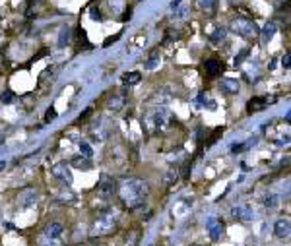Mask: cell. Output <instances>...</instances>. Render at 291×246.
<instances>
[{
    "label": "cell",
    "mask_w": 291,
    "mask_h": 246,
    "mask_svg": "<svg viewBox=\"0 0 291 246\" xmlns=\"http://www.w3.org/2000/svg\"><path fill=\"white\" fill-rule=\"evenodd\" d=\"M204 70H206V74H208V76L216 78V76H220V74H222V70H224V62H222V60H218V58H210V60H206V62H204Z\"/></svg>",
    "instance_id": "ba28073f"
},
{
    "label": "cell",
    "mask_w": 291,
    "mask_h": 246,
    "mask_svg": "<svg viewBox=\"0 0 291 246\" xmlns=\"http://www.w3.org/2000/svg\"><path fill=\"white\" fill-rule=\"evenodd\" d=\"M116 227V217L113 213H99L91 225V237H107Z\"/></svg>",
    "instance_id": "3957f363"
},
{
    "label": "cell",
    "mask_w": 291,
    "mask_h": 246,
    "mask_svg": "<svg viewBox=\"0 0 291 246\" xmlns=\"http://www.w3.org/2000/svg\"><path fill=\"white\" fill-rule=\"evenodd\" d=\"M206 229H208L212 241H220L225 233V225L222 223L220 219H216V217H210V219L206 221Z\"/></svg>",
    "instance_id": "5b68a950"
},
{
    "label": "cell",
    "mask_w": 291,
    "mask_h": 246,
    "mask_svg": "<svg viewBox=\"0 0 291 246\" xmlns=\"http://www.w3.org/2000/svg\"><path fill=\"white\" fill-rule=\"evenodd\" d=\"M266 107V99L264 97H252L248 103H246V111L248 112H258Z\"/></svg>",
    "instance_id": "30bf717a"
},
{
    "label": "cell",
    "mask_w": 291,
    "mask_h": 246,
    "mask_svg": "<svg viewBox=\"0 0 291 246\" xmlns=\"http://www.w3.org/2000/svg\"><path fill=\"white\" fill-rule=\"evenodd\" d=\"M80 149H82V153H84L86 157L93 155V153H91V148L88 146V144H86V142H82V144H80Z\"/></svg>",
    "instance_id": "d4e9b609"
},
{
    "label": "cell",
    "mask_w": 291,
    "mask_h": 246,
    "mask_svg": "<svg viewBox=\"0 0 291 246\" xmlns=\"http://www.w3.org/2000/svg\"><path fill=\"white\" fill-rule=\"evenodd\" d=\"M91 16H93V20H101V14H99V10H95V8H91Z\"/></svg>",
    "instance_id": "f546056e"
},
{
    "label": "cell",
    "mask_w": 291,
    "mask_h": 246,
    "mask_svg": "<svg viewBox=\"0 0 291 246\" xmlns=\"http://www.w3.org/2000/svg\"><path fill=\"white\" fill-rule=\"evenodd\" d=\"M274 33H276V23H266V27L262 29V43H270Z\"/></svg>",
    "instance_id": "9a60e30c"
},
{
    "label": "cell",
    "mask_w": 291,
    "mask_h": 246,
    "mask_svg": "<svg viewBox=\"0 0 291 246\" xmlns=\"http://www.w3.org/2000/svg\"><path fill=\"white\" fill-rule=\"evenodd\" d=\"M68 39H70V29H68V27H64V29L60 31V39H58V45H64Z\"/></svg>",
    "instance_id": "7402d4cb"
},
{
    "label": "cell",
    "mask_w": 291,
    "mask_h": 246,
    "mask_svg": "<svg viewBox=\"0 0 291 246\" xmlns=\"http://www.w3.org/2000/svg\"><path fill=\"white\" fill-rule=\"evenodd\" d=\"M55 118H57V111H55V107H51V109H47L45 122H51V120H55Z\"/></svg>",
    "instance_id": "cb8c5ba5"
},
{
    "label": "cell",
    "mask_w": 291,
    "mask_h": 246,
    "mask_svg": "<svg viewBox=\"0 0 291 246\" xmlns=\"http://www.w3.org/2000/svg\"><path fill=\"white\" fill-rule=\"evenodd\" d=\"M224 37H225L224 29H216V35H210V39H212L214 43H220V41H224Z\"/></svg>",
    "instance_id": "44dd1931"
},
{
    "label": "cell",
    "mask_w": 291,
    "mask_h": 246,
    "mask_svg": "<svg viewBox=\"0 0 291 246\" xmlns=\"http://www.w3.org/2000/svg\"><path fill=\"white\" fill-rule=\"evenodd\" d=\"M179 6H180V0H173V2H171V8H173V10L179 8Z\"/></svg>",
    "instance_id": "1f68e13d"
},
{
    "label": "cell",
    "mask_w": 291,
    "mask_h": 246,
    "mask_svg": "<svg viewBox=\"0 0 291 246\" xmlns=\"http://www.w3.org/2000/svg\"><path fill=\"white\" fill-rule=\"evenodd\" d=\"M51 173H53V177H55V179L60 180L62 184H70V182H72V173H70V169L66 167V163L55 165Z\"/></svg>",
    "instance_id": "8992f818"
},
{
    "label": "cell",
    "mask_w": 291,
    "mask_h": 246,
    "mask_svg": "<svg viewBox=\"0 0 291 246\" xmlns=\"http://www.w3.org/2000/svg\"><path fill=\"white\" fill-rule=\"evenodd\" d=\"M115 182H113L111 179H103V182H101V190L103 192H107V194H111V192H115Z\"/></svg>",
    "instance_id": "ffe728a7"
},
{
    "label": "cell",
    "mask_w": 291,
    "mask_h": 246,
    "mask_svg": "<svg viewBox=\"0 0 291 246\" xmlns=\"http://www.w3.org/2000/svg\"><path fill=\"white\" fill-rule=\"evenodd\" d=\"M233 215L239 217L241 221H250V219H252V211L246 209V207H235V209H233Z\"/></svg>",
    "instance_id": "5bb4252c"
},
{
    "label": "cell",
    "mask_w": 291,
    "mask_h": 246,
    "mask_svg": "<svg viewBox=\"0 0 291 246\" xmlns=\"http://www.w3.org/2000/svg\"><path fill=\"white\" fill-rule=\"evenodd\" d=\"M0 99H2L4 103H10V101H12V93H10V91H6V93H2V97H0Z\"/></svg>",
    "instance_id": "83f0119b"
},
{
    "label": "cell",
    "mask_w": 291,
    "mask_h": 246,
    "mask_svg": "<svg viewBox=\"0 0 291 246\" xmlns=\"http://www.w3.org/2000/svg\"><path fill=\"white\" fill-rule=\"evenodd\" d=\"M62 233V225L60 223H49L43 231V237L47 239H58V235Z\"/></svg>",
    "instance_id": "8fae6325"
},
{
    "label": "cell",
    "mask_w": 291,
    "mask_h": 246,
    "mask_svg": "<svg viewBox=\"0 0 291 246\" xmlns=\"http://www.w3.org/2000/svg\"><path fill=\"white\" fill-rule=\"evenodd\" d=\"M116 39H118V35H115V37H109V39L105 41V45H111L113 41H116Z\"/></svg>",
    "instance_id": "4dcf8cb0"
},
{
    "label": "cell",
    "mask_w": 291,
    "mask_h": 246,
    "mask_svg": "<svg viewBox=\"0 0 291 246\" xmlns=\"http://www.w3.org/2000/svg\"><path fill=\"white\" fill-rule=\"evenodd\" d=\"M222 132H224V130H222V128H218V130H216V132L212 134V138H210V142H208V146H212V144H216V140H218V138L222 136Z\"/></svg>",
    "instance_id": "484cf974"
},
{
    "label": "cell",
    "mask_w": 291,
    "mask_h": 246,
    "mask_svg": "<svg viewBox=\"0 0 291 246\" xmlns=\"http://www.w3.org/2000/svg\"><path fill=\"white\" fill-rule=\"evenodd\" d=\"M35 201H37V194L33 190H27V192H23L22 196H20L18 203H22V207H31Z\"/></svg>",
    "instance_id": "7c38bea8"
},
{
    "label": "cell",
    "mask_w": 291,
    "mask_h": 246,
    "mask_svg": "<svg viewBox=\"0 0 291 246\" xmlns=\"http://www.w3.org/2000/svg\"><path fill=\"white\" fill-rule=\"evenodd\" d=\"M159 60H161L159 50H154V52H152V56L146 60V68H148V70H156L157 64H159Z\"/></svg>",
    "instance_id": "ac0fdd59"
},
{
    "label": "cell",
    "mask_w": 291,
    "mask_h": 246,
    "mask_svg": "<svg viewBox=\"0 0 291 246\" xmlns=\"http://www.w3.org/2000/svg\"><path fill=\"white\" fill-rule=\"evenodd\" d=\"M122 103H124V99L122 97H118V95H113L109 97V101H107V107L111 109V111H120V107H122Z\"/></svg>",
    "instance_id": "2e32d148"
},
{
    "label": "cell",
    "mask_w": 291,
    "mask_h": 246,
    "mask_svg": "<svg viewBox=\"0 0 291 246\" xmlns=\"http://www.w3.org/2000/svg\"><path fill=\"white\" fill-rule=\"evenodd\" d=\"M140 80H142V74H140V72H126V74L122 76L124 86H136Z\"/></svg>",
    "instance_id": "4fadbf2b"
},
{
    "label": "cell",
    "mask_w": 291,
    "mask_h": 246,
    "mask_svg": "<svg viewBox=\"0 0 291 246\" xmlns=\"http://www.w3.org/2000/svg\"><path fill=\"white\" fill-rule=\"evenodd\" d=\"M192 246H200V245H192Z\"/></svg>",
    "instance_id": "d6a6232c"
},
{
    "label": "cell",
    "mask_w": 291,
    "mask_h": 246,
    "mask_svg": "<svg viewBox=\"0 0 291 246\" xmlns=\"http://www.w3.org/2000/svg\"><path fill=\"white\" fill-rule=\"evenodd\" d=\"M290 60H291L290 54H286V56L282 58V64H284V68H290Z\"/></svg>",
    "instance_id": "f1b7e54d"
},
{
    "label": "cell",
    "mask_w": 291,
    "mask_h": 246,
    "mask_svg": "<svg viewBox=\"0 0 291 246\" xmlns=\"http://www.w3.org/2000/svg\"><path fill=\"white\" fill-rule=\"evenodd\" d=\"M276 201H278V196H270V198H266V207H274Z\"/></svg>",
    "instance_id": "4316f807"
},
{
    "label": "cell",
    "mask_w": 291,
    "mask_h": 246,
    "mask_svg": "<svg viewBox=\"0 0 291 246\" xmlns=\"http://www.w3.org/2000/svg\"><path fill=\"white\" fill-rule=\"evenodd\" d=\"M175 122L173 114L169 112L167 107H157L156 111L148 112V116L144 118V126L150 130V132H165L171 128V124Z\"/></svg>",
    "instance_id": "7a4b0ae2"
},
{
    "label": "cell",
    "mask_w": 291,
    "mask_h": 246,
    "mask_svg": "<svg viewBox=\"0 0 291 246\" xmlns=\"http://www.w3.org/2000/svg\"><path fill=\"white\" fill-rule=\"evenodd\" d=\"M229 27H231L233 33L241 35L243 39H254L260 33L258 27H256V23L252 22V20H246V18H235Z\"/></svg>",
    "instance_id": "277c9868"
},
{
    "label": "cell",
    "mask_w": 291,
    "mask_h": 246,
    "mask_svg": "<svg viewBox=\"0 0 291 246\" xmlns=\"http://www.w3.org/2000/svg\"><path fill=\"white\" fill-rule=\"evenodd\" d=\"M39 246H60V245L57 243V239H47V237H43V241L39 243Z\"/></svg>",
    "instance_id": "603a6c76"
},
{
    "label": "cell",
    "mask_w": 291,
    "mask_h": 246,
    "mask_svg": "<svg viewBox=\"0 0 291 246\" xmlns=\"http://www.w3.org/2000/svg\"><path fill=\"white\" fill-rule=\"evenodd\" d=\"M196 2H198V8L202 12H214L216 4H218V0H196Z\"/></svg>",
    "instance_id": "e0dca14e"
},
{
    "label": "cell",
    "mask_w": 291,
    "mask_h": 246,
    "mask_svg": "<svg viewBox=\"0 0 291 246\" xmlns=\"http://www.w3.org/2000/svg\"><path fill=\"white\" fill-rule=\"evenodd\" d=\"M148 192H150V188L142 179H124L118 186V196L128 209L140 207L144 200L148 198Z\"/></svg>",
    "instance_id": "6da1fadb"
},
{
    "label": "cell",
    "mask_w": 291,
    "mask_h": 246,
    "mask_svg": "<svg viewBox=\"0 0 291 246\" xmlns=\"http://www.w3.org/2000/svg\"><path fill=\"white\" fill-rule=\"evenodd\" d=\"M72 165H74V167H78V169H90L91 167V157H84V159L74 157V159H72Z\"/></svg>",
    "instance_id": "d6986e66"
},
{
    "label": "cell",
    "mask_w": 291,
    "mask_h": 246,
    "mask_svg": "<svg viewBox=\"0 0 291 246\" xmlns=\"http://www.w3.org/2000/svg\"><path fill=\"white\" fill-rule=\"evenodd\" d=\"M290 233H291V223L288 217H282V219L276 221V225H274V235L278 239H288Z\"/></svg>",
    "instance_id": "52a82bcc"
},
{
    "label": "cell",
    "mask_w": 291,
    "mask_h": 246,
    "mask_svg": "<svg viewBox=\"0 0 291 246\" xmlns=\"http://www.w3.org/2000/svg\"><path fill=\"white\" fill-rule=\"evenodd\" d=\"M220 88L224 91L225 95H235L237 91H239V80H235V78H225L220 82Z\"/></svg>",
    "instance_id": "9c48e42d"
}]
</instances>
